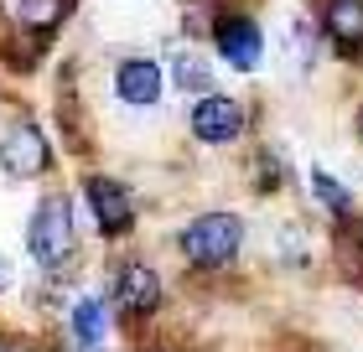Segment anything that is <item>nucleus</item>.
I'll list each match as a JSON object with an SVG mask.
<instances>
[{"label": "nucleus", "mask_w": 363, "mask_h": 352, "mask_svg": "<svg viewBox=\"0 0 363 352\" xmlns=\"http://www.w3.org/2000/svg\"><path fill=\"white\" fill-rule=\"evenodd\" d=\"M239 244H244V223L234 212H203V217H192V223L182 228V254H187L197 270L228 264L239 254Z\"/></svg>", "instance_id": "1"}, {"label": "nucleus", "mask_w": 363, "mask_h": 352, "mask_svg": "<svg viewBox=\"0 0 363 352\" xmlns=\"http://www.w3.org/2000/svg\"><path fill=\"white\" fill-rule=\"evenodd\" d=\"M26 249H31V259H37L42 270H52V264H62L73 254V208H68V197H47V203L31 212Z\"/></svg>", "instance_id": "2"}, {"label": "nucleus", "mask_w": 363, "mask_h": 352, "mask_svg": "<svg viewBox=\"0 0 363 352\" xmlns=\"http://www.w3.org/2000/svg\"><path fill=\"white\" fill-rule=\"evenodd\" d=\"M47 161H52V150H47V135L31 120L11 125L6 135H0V171L16 176V181H31L47 171Z\"/></svg>", "instance_id": "3"}, {"label": "nucleus", "mask_w": 363, "mask_h": 352, "mask_svg": "<svg viewBox=\"0 0 363 352\" xmlns=\"http://www.w3.org/2000/svg\"><path fill=\"white\" fill-rule=\"evenodd\" d=\"M114 306L125 316H151L161 306V275L145 259H125L114 270Z\"/></svg>", "instance_id": "4"}, {"label": "nucleus", "mask_w": 363, "mask_h": 352, "mask_svg": "<svg viewBox=\"0 0 363 352\" xmlns=\"http://www.w3.org/2000/svg\"><path fill=\"white\" fill-rule=\"evenodd\" d=\"M239 130H244V104H239V98L208 93V98H197V104H192V135L197 140L228 145V140H239Z\"/></svg>", "instance_id": "5"}, {"label": "nucleus", "mask_w": 363, "mask_h": 352, "mask_svg": "<svg viewBox=\"0 0 363 352\" xmlns=\"http://www.w3.org/2000/svg\"><path fill=\"white\" fill-rule=\"evenodd\" d=\"M213 42H218L223 62L239 68V73H255L259 57H265V37H259V26L250 21V16H223L218 31H213Z\"/></svg>", "instance_id": "6"}, {"label": "nucleus", "mask_w": 363, "mask_h": 352, "mask_svg": "<svg viewBox=\"0 0 363 352\" xmlns=\"http://www.w3.org/2000/svg\"><path fill=\"white\" fill-rule=\"evenodd\" d=\"M84 197H89V212H94L99 233H109V239H114V233H125L130 217H135L130 192H125L114 176H89V181H84Z\"/></svg>", "instance_id": "7"}, {"label": "nucleus", "mask_w": 363, "mask_h": 352, "mask_svg": "<svg viewBox=\"0 0 363 352\" xmlns=\"http://www.w3.org/2000/svg\"><path fill=\"white\" fill-rule=\"evenodd\" d=\"M114 93H120L125 104H135V109H151L161 98V68L151 57H125L120 68H114Z\"/></svg>", "instance_id": "8"}, {"label": "nucleus", "mask_w": 363, "mask_h": 352, "mask_svg": "<svg viewBox=\"0 0 363 352\" xmlns=\"http://www.w3.org/2000/svg\"><path fill=\"white\" fill-rule=\"evenodd\" d=\"M167 68H172V83H177V89H187V93H197V98L213 93V68H208L203 52H192V47H172Z\"/></svg>", "instance_id": "9"}, {"label": "nucleus", "mask_w": 363, "mask_h": 352, "mask_svg": "<svg viewBox=\"0 0 363 352\" xmlns=\"http://www.w3.org/2000/svg\"><path fill=\"white\" fill-rule=\"evenodd\" d=\"M322 26L333 42H363V0H327L322 6Z\"/></svg>", "instance_id": "10"}, {"label": "nucleus", "mask_w": 363, "mask_h": 352, "mask_svg": "<svg viewBox=\"0 0 363 352\" xmlns=\"http://www.w3.org/2000/svg\"><path fill=\"white\" fill-rule=\"evenodd\" d=\"M104 300H99V295H84V300H78V306H73V342L78 347H99V342H104Z\"/></svg>", "instance_id": "11"}, {"label": "nucleus", "mask_w": 363, "mask_h": 352, "mask_svg": "<svg viewBox=\"0 0 363 352\" xmlns=\"http://www.w3.org/2000/svg\"><path fill=\"white\" fill-rule=\"evenodd\" d=\"M62 11H68V0H21V6H16L21 26H31V31L57 26V21H62Z\"/></svg>", "instance_id": "12"}, {"label": "nucleus", "mask_w": 363, "mask_h": 352, "mask_svg": "<svg viewBox=\"0 0 363 352\" xmlns=\"http://www.w3.org/2000/svg\"><path fill=\"white\" fill-rule=\"evenodd\" d=\"M311 187H317V197H322V203L333 208V212H348V187H342V181H333V176L322 171V166L311 171Z\"/></svg>", "instance_id": "13"}, {"label": "nucleus", "mask_w": 363, "mask_h": 352, "mask_svg": "<svg viewBox=\"0 0 363 352\" xmlns=\"http://www.w3.org/2000/svg\"><path fill=\"white\" fill-rule=\"evenodd\" d=\"M6 285H11V264L0 259V290H6Z\"/></svg>", "instance_id": "14"}]
</instances>
